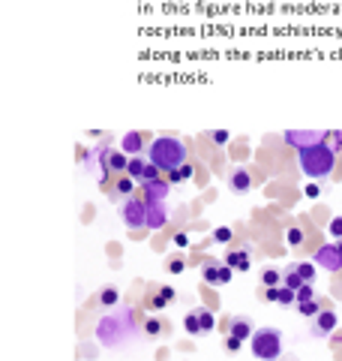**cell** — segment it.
<instances>
[{
	"instance_id": "obj_29",
	"label": "cell",
	"mask_w": 342,
	"mask_h": 361,
	"mask_svg": "<svg viewBox=\"0 0 342 361\" xmlns=\"http://www.w3.org/2000/svg\"><path fill=\"white\" fill-rule=\"evenodd\" d=\"M232 238H234V232L228 229V226H216L213 229V244H228Z\"/></svg>"
},
{
	"instance_id": "obj_15",
	"label": "cell",
	"mask_w": 342,
	"mask_h": 361,
	"mask_svg": "<svg viewBox=\"0 0 342 361\" xmlns=\"http://www.w3.org/2000/svg\"><path fill=\"white\" fill-rule=\"evenodd\" d=\"M132 193H135V178H129V175H120L111 184V196L114 199H129Z\"/></svg>"
},
{
	"instance_id": "obj_22",
	"label": "cell",
	"mask_w": 342,
	"mask_h": 361,
	"mask_svg": "<svg viewBox=\"0 0 342 361\" xmlns=\"http://www.w3.org/2000/svg\"><path fill=\"white\" fill-rule=\"evenodd\" d=\"M144 169H147V160H144V157H129V166H127V175H129V178L141 180Z\"/></svg>"
},
{
	"instance_id": "obj_6",
	"label": "cell",
	"mask_w": 342,
	"mask_h": 361,
	"mask_svg": "<svg viewBox=\"0 0 342 361\" xmlns=\"http://www.w3.org/2000/svg\"><path fill=\"white\" fill-rule=\"evenodd\" d=\"M168 190H171V184H168V178L163 175V178H156V180H144L141 184V199L147 202V205H163V202L168 199Z\"/></svg>"
},
{
	"instance_id": "obj_41",
	"label": "cell",
	"mask_w": 342,
	"mask_h": 361,
	"mask_svg": "<svg viewBox=\"0 0 342 361\" xmlns=\"http://www.w3.org/2000/svg\"><path fill=\"white\" fill-rule=\"evenodd\" d=\"M175 244H177V247H186V244H189V235H186V232H177V235H175Z\"/></svg>"
},
{
	"instance_id": "obj_31",
	"label": "cell",
	"mask_w": 342,
	"mask_h": 361,
	"mask_svg": "<svg viewBox=\"0 0 342 361\" xmlns=\"http://www.w3.org/2000/svg\"><path fill=\"white\" fill-rule=\"evenodd\" d=\"M241 346H243L241 337H234V334L225 337V349H228V353H241Z\"/></svg>"
},
{
	"instance_id": "obj_4",
	"label": "cell",
	"mask_w": 342,
	"mask_h": 361,
	"mask_svg": "<svg viewBox=\"0 0 342 361\" xmlns=\"http://www.w3.org/2000/svg\"><path fill=\"white\" fill-rule=\"evenodd\" d=\"M249 349L261 361H277L282 355V331L279 329H255L249 337Z\"/></svg>"
},
{
	"instance_id": "obj_26",
	"label": "cell",
	"mask_w": 342,
	"mask_h": 361,
	"mask_svg": "<svg viewBox=\"0 0 342 361\" xmlns=\"http://www.w3.org/2000/svg\"><path fill=\"white\" fill-rule=\"evenodd\" d=\"M315 271H318L315 262H298V274L303 277V283H312V280H315Z\"/></svg>"
},
{
	"instance_id": "obj_32",
	"label": "cell",
	"mask_w": 342,
	"mask_h": 361,
	"mask_svg": "<svg viewBox=\"0 0 342 361\" xmlns=\"http://www.w3.org/2000/svg\"><path fill=\"white\" fill-rule=\"evenodd\" d=\"M315 298V289H312V283H303L300 289H298V301H312Z\"/></svg>"
},
{
	"instance_id": "obj_35",
	"label": "cell",
	"mask_w": 342,
	"mask_h": 361,
	"mask_svg": "<svg viewBox=\"0 0 342 361\" xmlns=\"http://www.w3.org/2000/svg\"><path fill=\"white\" fill-rule=\"evenodd\" d=\"M327 232L334 235V238H342V217H334L327 223Z\"/></svg>"
},
{
	"instance_id": "obj_27",
	"label": "cell",
	"mask_w": 342,
	"mask_h": 361,
	"mask_svg": "<svg viewBox=\"0 0 342 361\" xmlns=\"http://www.w3.org/2000/svg\"><path fill=\"white\" fill-rule=\"evenodd\" d=\"M198 319H201V331H204V334L216 329V319H213V313H210L208 307H198Z\"/></svg>"
},
{
	"instance_id": "obj_39",
	"label": "cell",
	"mask_w": 342,
	"mask_h": 361,
	"mask_svg": "<svg viewBox=\"0 0 342 361\" xmlns=\"http://www.w3.org/2000/svg\"><path fill=\"white\" fill-rule=\"evenodd\" d=\"M184 268H186V265H184V259H171V262H168V271H171V274H180Z\"/></svg>"
},
{
	"instance_id": "obj_42",
	"label": "cell",
	"mask_w": 342,
	"mask_h": 361,
	"mask_svg": "<svg viewBox=\"0 0 342 361\" xmlns=\"http://www.w3.org/2000/svg\"><path fill=\"white\" fill-rule=\"evenodd\" d=\"M318 193H322V187H318V184H310V187H306V196H310V199H318Z\"/></svg>"
},
{
	"instance_id": "obj_43",
	"label": "cell",
	"mask_w": 342,
	"mask_h": 361,
	"mask_svg": "<svg viewBox=\"0 0 342 361\" xmlns=\"http://www.w3.org/2000/svg\"><path fill=\"white\" fill-rule=\"evenodd\" d=\"M334 343H342V331H334V337H330Z\"/></svg>"
},
{
	"instance_id": "obj_13",
	"label": "cell",
	"mask_w": 342,
	"mask_h": 361,
	"mask_svg": "<svg viewBox=\"0 0 342 361\" xmlns=\"http://www.w3.org/2000/svg\"><path fill=\"white\" fill-rule=\"evenodd\" d=\"M228 334L249 341V337H253V322H249L246 316H232V319H228Z\"/></svg>"
},
{
	"instance_id": "obj_40",
	"label": "cell",
	"mask_w": 342,
	"mask_h": 361,
	"mask_svg": "<svg viewBox=\"0 0 342 361\" xmlns=\"http://www.w3.org/2000/svg\"><path fill=\"white\" fill-rule=\"evenodd\" d=\"M159 295H163L165 301H175V289H171V286H159Z\"/></svg>"
},
{
	"instance_id": "obj_8",
	"label": "cell",
	"mask_w": 342,
	"mask_h": 361,
	"mask_svg": "<svg viewBox=\"0 0 342 361\" xmlns=\"http://www.w3.org/2000/svg\"><path fill=\"white\" fill-rule=\"evenodd\" d=\"M334 331H336V313L334 310H322L318 316H312V325H310V334L312 337L322 341V337H330Z\"/></svg>"
},
{
	"instance_id": "obj_20",
	"label": "cell",
	"mask_w": 342,
	"mask_h": 361,
	"mask_svg": "<svg viewBox=\"0 0 342 361\" xmlns=\"http://www.w3.org/2000/svg\"><path fill=\"white\" fill-rule=\"evenodd\" d=\"M184 329H186V334H192V337H201V334H204V331H201L198 310H192V313H186V316H184Z\"/></svg>"
},
{
	"instance_id": "obj_9",
	"label": "cell",
	"mask_w": 342,
	"mask_h": 361,
	"mask_svg": "<svg viewBox=\"0 0 342 361\" xmlns=\"http://www.w3.org/2000/svg\"><path fill=\"white\" fill-rule=\"evenodd\" d=\"M315 265H322L324 271H339L342 268V253L336 250V244H322L315 250Z\"/></svg>"
},
{
	"instance_id": "obj_19",
	"label": "cell",
	"mask_w": 342,
	"mask_h": 361,
	"mask_svg": "<svg viewBox=\"0 0 342 361\" xmlns=\"http://www.w3.org/2000/svg\"><path fill=\"white\" fill-rule=\"evenodd\" d=\"M282 286H289V289H294V292L303 286V277L298 274V265H289V268L282 271Z\"/></svg>"
},
{
	"instance_id": "obj_33",
	"label": "cell",
	"mask_w": 342,
	"mask_h": 361,
	"mask_svg": "<svg viewBox=\"0 0 342 361\" xmlns=\"http://www.w3.org/2000/svg\"><path fill=\"white\" fill-rule=\"evenodd\" d=\"M228 139H232V133H228V130H213V133H210V142H213V145H225Z\"/></svg>"
},
{
	"instance_id": "obj_1",
	"label": "cell",
	"mask_w": 342,
	"mask_h": 361,
	"mask_svg": "<svg viewBox=\"0 0 342 361\" xmlns=\"http://www.w3.org/2000/svg\"><path fill=\"white\" fill-rule=\"evenodd\" d=\"M139 331V322H135V310L123 307L120 313H108L96 322V341L108 349H118L129 341V337Z\"/></svg>"
},
{
	"instance_id": "obj_10",
	"label": "cell",
	"mask_w": 342,
	"mask_h": 361,
	"mask_svg": "<svg viewBox=\"0 0 342 361\" xmlns=\"http://www.w3.org/2000/svg\"><path fill=\"white\" fill-rule=\"evenodd\" d=\"M228 190H232V193H249V190H253V175H249V169L234 166L232 172H228Z\"/></svg>"
},
{
	"instance_id": "obj_16",
	"label": "cell",
	"mask_w": 342,
	"mask_h": 361,
	"mask_svg": "<svg viewBox=\"0 0 342 361\" xmlns=\"http://www.w3.org/2000/svg\"><path fill=\"white\" fill-rule=\"evenodd\" d=\"M168 223V214L163 205H147V229H163V226Z\"/></svg>"
},
{
	"instance_id": "obj_17",
	"label": "cell",
	"mask_w": 342,
	"mask_h": 361,
	"mask_svg": "<svg viewBox=\"0 0 342 361\" xmlns=\"http://www.w3.org/2000/svg\"><path fill=\"white\" fill-rule=\"evenodd\" d=\"M165 331H168V325L163 319H156V316H151V319L141 322V334L144 337H163Z\"/></svg>"
},
{
	"instance_id": "obj_5",
	"label": "cell",
	"mask_w": 342,
	"mask_h": 361,
	"mask_svg": "<svg viewBox=\"0 0 342 361\" xmlns=\"http://www.w3.org/2000/svg\"><path fill=\"white\" fill-rule=\"evenodd\" d=\"M120 220L129 226V229H147V202L144 199H123L120 202Z\"/></svg>"
},
{
	"instance_id": "obj_12",
	"label": "cell",
	"mask_w": 342,
	"mask_h": 361,
	"mask_svg": "<svg viewBox=\"0 0 342 361\" xmlns=\"http://www.w3.org/2000/svg\"><path fill=\"white\" fill-rule=\"evenodd\" d=\"M225 265H232L234 271H249L253 268V250H249V247H241V250L225 253Z\"/></svg>"
},
{
	"instance_id": "obj_18",
	"label": "cell",
	"mask_w": 342,
	"mask_h": 361,
	"mask_svg": "<svg viewBox=\"0 0 342 361\" xmlns=\"http://www.w3.org/2000/svg\"><path fill=\"white\" fill-rule=\"evenodd\" d=\"M192 175H196V166H189V163H184L180 169H171V172H165L168 184H184V180H189Z\"/></svg>"
},
{
	"instance_id": "obj_28",
	"label": "cell",
	"mask_w": 342,
	"mask_h": 361,
	"mask_svg": "<svg viewBox=\"0 0 342 361\" xmlns=\"http://www.w3.org/2000/svg\"><path fill=\"white\" fill-rule=\"evenodd\" d=\"M277 304H282V307H291V304H298V292L289 289V286H279V301Z\"/></svg>"
},
{
	"instance_id": "obj_25",
	"label": "cell",
	"mask_w": 342,
	"mask_h": 361,
	"mask_svg": "<svg viewBox=\"0 0 342 361\" xmlns=\"http://www.w3.org/2000/svg\"><path fill=\"white\" fill-rule=\"evenodd\" d=\"M261 283H265V286H282V271L265 268V271H261Z\"/></svg>"
},
{
	"instance_id": "obj_36",
	"label": "cell",
	"mask_w": 342,
	"mask_h": 361,
	"mask_svg": "<svg viewBox=\"0 0 342 361\" xmlns=\"http://www.w3.org/2000/svg\"><path fill=\"white\" fill-rule=\"evenodd\" d=\"M151 307H153V310H165V307H168V301H165V298L156 292V295L151 298Z\"/></svg>"
},
{
	"instance_id": "obj_7",
	"label": "cell",
	"mask_w": 342,
	"mask_h": 361,
	"mask_svg": "<svg viewBox=\"0 0 342 361\" xmlns=\"http://www.w3.org/2000/svg\"><path fill=\"white\" fill-rule=\"evenodd\" d=\"M324 139H327V133H315V130H289V133H285V142H289L294 151L310 148V145L324 142Z\"/></svg>"
},
{
	"instance_id": "obj_34",
	"label": "cell",
	"mask_w": 342,
	"mask_h": 361,
	"mask_svg": "<svg viewBox=\"0 0 342 361\" xmlns=\"http://www.w3.org/2000/svg\"><path fill=\"white\" fill-rule=\"evenodd\" d=\"M285 238H289L291 247H300V244H303V229H289V235H285Z\"/></svg>"
},
{
	"instance_id": "obj_14",
	"label": "cell",
	"mask_w": 342,
	"mask_h": 361,
	"mask_svg": "<svg viewBox=\"0 0 342 361\" xmlns=\"http://www.w3.org/2000/svg\"><path fill=\"white\" fill-rule=\"evenodd\" d=\"M127 166H129V157L123 154L120 148H111L108 160H106V169H108V172H114V175H127Z\"/></svg>"
},
{
	"instance_id": "obj_30",
	"label": "cell",
	"mask_w": 342,
	"mask_h": 361,
	"mask_svg": "<svg viewBox=\"0 0 342 361\" xmlns=\"http://www.w3.org/2000/svg\"><path fill=\"white\" fill-rule=\"evenodd\" d=\"M156 178H163V169H156L151 160H147V169H144V175H141V184H144V180H156Z\"/></svg>"
},
{
	"instance_id": "obj_44",
	"label": "cell",
	"mask_w": 342,
	"mask_h": 361,
	"mask_svg": "<svg viewBox=\"0 0 342 361\" xmlns=\"http://www.w3.org/2000/svg\"><path fill=\"white\" fill-rule=\"evenodd\" d=\"M336 250H339V253H342V238H336Z\"/></svg>"
},
{
	"instance_id": "obj_11",
	"label": "cell",
	"mask_w": 342,
	"mask_h": 361,
	"mask_svg": "<svg viewBox=\"0 0 342 361\" xmlns=\"http://www.w3.org/2000/svg\"><path fill=\"white\" fill-rule=\"evenodd\" d=\"M120 151L127 154V157H141V151H147V145H144V133H127L120 139Z\"/></svg>"
},
{
	"instance_id": "obj_21",
	"label": "cell",
	"mask_w": 342,
	"mask_h": 361,
	"mask_svg": "<svg viewBox=\"0 0 342 361\" xmlns=\"http://www.w3.org/2000/svg\"><path fill=\"white\" fill-rule=\"evenodd\" d=\"M220 265L222 262H208L201 268V277H204V283H210V286H220Z\"/></svg>"
},
{
	"instance_id": "obj_3",
	"label": "cell",
	"mask_w": 342,
	"mask_h": 361,
	"mask_svg": "<svg viewBox=\"0 0 342 361\" xmlns=\"http://www.w3.org/2000/svg\"><path fill=\"white\" fill-rule=\"evenodd\" d=\"M186 145L177 139V135H159L147 145V160H151L156 169H163V175L171 172V169H180L186 163Z\"/></svg>"
},
{
	"instance_id": "obj_38",
	"label": "cell",
	"mask_w": 342,
	"mask_h": 361,
	"mask_svg": "<svg viewBox=\"0 0 342 361\" xmlns=\"http://www.w3.org/2000/svg\"><path fill=\"white\" fill-rule=\"evenodd\" d=\"M265 301H279V286H265Z\"/></svg>"
},
{
	"instance_id": "obj_37",
	"label": "cell",
	"mask_w": 342,
	"mask_h": 361,
	"mask_svg": "<svg viewBox=\"0 0 342 361\" xmlns=\"http://www.w3.org/2000/svg\"><path fill=\"white\" fill-rule=\"evenodd\" d=\"M327 142H334V148H336V151H342V130L327 133Z\"/></svg>"
},
{
	"instance_id": "obj_24",
	"label": "cell",
	"mask_w": 342,
	"mask_h": 361,
	"mask_svg": "<svg viewBox=\"0 0 342 361\" xmlns=\"http://www.w3.org/2000/svg\"><path fill=\"white\" fill-rule=\"evenodd\" d=\"M118 301H120V292L114 289V286H106V289L99 292V304H102V307H114Z\"/></svg>"
},
{
	"instance_id": "obj_2",
	"label": "cell",
	"mask_w": 342,
	"mask_h": 361,
	"mask_svg": "<svg viewBox=\"0 0 342 361\" xmlns=\"http://www.w3.org/2000/svg\"><path fill=\"white\" fill-rule=\"evenodd\" d=\"M298 163H300V172L306 178L327 180L330 175H334V169H336V148L334 145H327V139L315 142V145H310V148L298 151Z\"/></svg>"
},
{
	"instance_id": "obj_23",
	"label": "cell",
	"mask_w": 342,
	"mask_h": 361,
	"mask_svg": "<svg viewBox=\"0 0 342 361\" xmlns=\"http://www.w3.org/2000/svg\"><path fill=\"white\" fill-rule=\"evenodd\" d=\"M298 313L306 316V319H312V316L322 313V304H318L315 298H312V301H298Z\"/></svg>"
}]
</instances>
